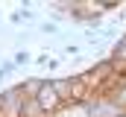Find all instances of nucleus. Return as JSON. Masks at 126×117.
Listing matches in <instances>:
<instances>
[{
	"mask_svg": "<svg viewBox=\"0 0 126 117\" xmlns=\"http://www.w3.org/2000/svg\"><path fill=\"white\" fill-rule=\"evenodd\" d=\"M35 100H38V105H41L50 117H56L59 111H64V100L59 97V91H56V85H53V79H44V85H41V91L35 94Z\"/></svg>",
	"mask_w": 126,
	"mask_h": 117,
	"instance_id": "f257e3e1",
	"label": "nucleus"
},
{
	"mask_svg": "<svg viewBox=\"0 0 126 117\" xmlns=\"http://www.w3.org/2000/svg\"><path fill=\"white\" fill-rule=\"evenodd\" d=\"M111 64H114V70H126V35L117 38V44H114V50H111V58H109Z\"/></svg>",
	"mask_w": 126,
	"mask_h": 117,
	"instance_id": "f03ea898",
	"label": "nucleus"
},
{
	"mask_svg": "<svg viewBox=\"0 0 126 117\" xmlns=\"http://www.w3.org/2000/svg\"><path fill=\"white\" fill-rule=\"evenodd\" d=\"M18 117H50V114H47V111L38 105V100L32 97V100H24V105H21Z\"/></svg>",
	"mask_w": 126,
	"mask_h": 117,
	"instance_id": "7ed1b4c3",
	"label": "nucleus"
},
{
	"mask_svg": "<svg viewBox=\"0 0 126 117\" xmlns=\"http://www.w3.org/2000/svg\"><path fill=\"white\" fill-rule=\"evenodd\" d=\"M30 61H35L32 53H27V50H18V53H15V67H24V64H30Z\"/></svg>",
	"mask_w": 126,
	"mask_h": 117,
	"instance_id": "20e7f679",
	"label": "nucleus"
},
{
	"mask_svg": "<svg viewBox=\"0 0 126 117\" xmlns=\"http://www.w3.org/2000/svg\"><path fill=\"white\" fill-rule=\"evenodd\" d=\"M41 32H56V24H41Z\"/></svg>",
	"mask_w": 126,
	"mask_h": 117,
	"instance_id": "39448f33",
	"label": "nucleus"
}]
</instances>
